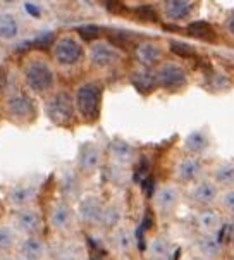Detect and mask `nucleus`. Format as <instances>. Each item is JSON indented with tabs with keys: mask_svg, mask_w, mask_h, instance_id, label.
Returning <instances> with one entry per match:
<instances>
[{
	"mask_svg": "<svg viewBox=\"0 0 234 260\" xmlns=\"http://www.w3.org/2000/svg\"><path fill=\"white\" fill-rule=\"evenodd\" d=\"M102 102V86L96 83H85L79 86L76 93V105L81 112V116L88 121H95L100 114Z\"/></svg>",
	"mask_w": 234,
	"mask_h": 260,
	"instance_id": "f257e3e1",
	"label": "nucleus"
},
{
	"mask_svg": "<svg viewBox=\"0 0 234 260\" xmlns=\"http://www.w3.org/2000/svg\"><path fill=\"white\" fill-rule=\"evenodd\" d=\"M45 111L52 122H55V124H59V126L69 124L74 117L73 99H71L65 91H60V93L54 95L45 104Z\"/></svg>",
	"mask_w": 234,
	"mask_h": 260,
	"instance_id": "f03ea898",
	"label": "nucleus"
},
{
	"mask_svg": "<svg viewBox=\"0 0 234 260\" xmlns=\"http://www.w3.org/2000/svg\"><path fill=\"white\" fill-rule=\"evenodd\" d=\"M24 74L28 86L35 91H38V93L47 91L52 86V83H54V73H52L48 64L43 62V60H31L26 66Z\"/></svg>",
	"mask_w": 234,
	"mask_h": 260,
	"instance_id": "7ed1b4c3",
	"label": "nucleus"
},
{
	"mask_svg": "<svg viewBox=\"0 0 234 260\" xmlns=\"http://www.w3.org/2000/svg\"><path fill=\"white\" fill-rule=\"evenodd\" d=\"M14 228L17 233L24 236H38V233L43 228V217L42 212L37 207H24L19 209L14 215Z\"/></svg>",
	"mask_w": 234,
	"mask_h": 260,
	"instance_id": "20e7f679",
	"label": "nucleus"
},
{
	"mask_svg": "<svg viewBox=\"0 0 234 260\" xmlns=\"http://www.w3.org/2000/svg\"><path fill=\"white\" fill-rule=\"evenodd\" d=\"M40 184L35 181H23L14 184L7 193L9 204L16 209H24V207H31L35 198L38 197Z\"/></svg>",
	"mask_w": 234,
	"mask_h": 260,
	"instance_id": "39448f33",
	"label": "nucleus"
},
{
	"mask_svg": "<svg viewBox=\"0 0 234 260\" xmlns=\"http://www.w3.org/2000/svg\"><path fill=\"white\" fill-rule=\"evenodd\" d=\"M47 245L40 236H26L16 250V260H47Z\"/></svg>",
	"mask_w": 234,
	"mask_h": 260,
	"instance_id": "423d86ee",
	"label": "nucleus"
},
{
	"mask_svg": "<svg viewBox=\"0 0 234 260\" xmlns=\"http://www.w3.org/2000/svg\"><path fill=\"white\" fill-rule=\"evenodd\" d=\"M157 83L167 90H178L186 85V73L178 64H164L157 71Z\"/></svg>",
	"mask_w": 234,
	"mask_h": 260,
	"instance_id": "0eeeda50",
	"label": "nucleus"
},
{
	"mask_svg": "<svg viewBox=\"0 0 234 260\" xmlns=\"http://www.w3.org/2000/svg\"><path fill=\"white\" fill-rule=\"evenodd\" d=\"M83 55V48L74 38L65 37L57 43L55 47V59L62 66H73L76 64Z\"/></svg>",
	"mask_w": 234,
	"mask_h": 260,
	"instance_id": "6e6552de",
	"label": "nucleus"
},
{
	"mask_svg": "<svg viewBox=\"0 0 234 260\" xmlns=\"http://www.w3.org/2000/svg\"><path fill=\"white\" fill-rule=\"evenodd\" d=\"M74 222V212L68 202H57L50 209V226L55 231H69Z\"/></svg>",
	"mask_w": 234,
	"mask_h": 260,
	"instance_id": "1a4fd4ad",
	"label": "nucleus"
},
{
	"mask_svg": "<svg viewBox=\"0 0 234 260\" xmlns=\"http://www.w3.org/2000/svg\"><path fill=\"white\" fill-rule=\"evenodd\" d=\"M7 111L17 121H29L35 114V107L28 96L17 93L7 100Z\"/></svg>",
	"mask_w": 234,
	"mask_h": 260,
	"instance_id": "9d476101",
	"label": "nucleus"
},
{
	"mask_svg": "<svg viewBox=\"0 0 234 260\" xmlns=\"http://www.w3.org/2000/svg\"><path fill=\"white\" fill-rule=\"evenodd\" d=\"M104 209L105 207L102 205V202L96 197H86L79 202L78 214L81 217V221H85L88 224H100Z\"/></svg>",
	"mask_w": 234,
	"mask_h": 260,
	"instance_id": "9b49d317",
	"label": "nucleus"
},
{
	"mask_svg": "<svg viewBox=\"0 0 234 260\" xmlns=\"http://www.w3.org/2000/svg\"><path fill=\"white\" fill-rule=\"evenodd\" d=\"M189 197H191V200L198 205H203V207L214 205L219 198L217 184L212 183V181H200L195 188L191 189Z\"/></svg>",
	"mask_w": 234,
	"mask_h": 260,
	"instance_id": "f8f14e48",
	"label": "nucleus"
},
{
	"mask_svg": "<svg viewBox=\"0 0 234 260\" xmlns=\"http://www.w3.org/2000/svg\"><path fill=\"white\" fill-rule=\"evenodd\" d=\"M153 202H155V207L158 212L162 214H169L174 210V207L178 205L179 202V191L176 186H162L157 189L155 197H153Z\"/></svg>",
	"mask_w": 234,
	"mask_h": 260,
	"instance_id": "ddd939ff",
	"label": "nucleus"
},
{
	"mask_svg": "<svg viewBox=\"0 0 234 260\" xmlns=\"http://www.w3.org/2000/svg\"><path fill=\"white\" fill-rule=\"evenodd\" d=\"M102 162V152L95 143L83 145L79 152V169L83 173H95Z\"/></svg>",
	"mask_w": 234,
	"mask_h": 260,
	"instance_id": "4468645a",
	"label": "nucleus"
},
{
	"mask_svg": "<svg viewBox=\"0 0 234 260\" xmlns=\"http://www.w3.org/2000/svg\"><path fill=\"white\" fill-rule=\"evenodd\" d=\"M202 171H203L202 162L198 160L196 157L183 158V160L178 164V167H176V174H178V178L184 183L196 181V179L202 176Z\"/></svg>",
	"mask_w": 234,
	"mask_h": 260,
	"instance_id": "2eb2a0df",
	"label": "nucleus"
},
{
	"mask_svg": "<svg viewBox=\"0 0 234 260\" xmlns=\"http://www.w3.org/2000/svg\"><path fill=\"white\" fill-rule=\"evenodd\" d=\"M117 59H119L117 52L110 45L96 43V45H93V48H91V62H93V66H96V68L112 66Z\"/></svg>",
	"mask_w": 234,
	"mask_h": 260,
	"instance_id": "dca6fc26",
	"label": "nucleus"
},
{
	"mask_svg": "<svg viewBox=\"0 0 234 260\" xmlns=\"http://www.w3.org/2000/svg\"><path fill=\"white\" fill-rule=\"evenodd\" d=\"M196 248L205 258H215L220 255V241L217 236L214 235H202L200 238L196 240Z\"/></svg>",
	"mask_w": 234,
	"mask_h": 260,
	"instance_id": "f3484780",
	"label": "nucleus"
},
{
	"mask_svg": "<svg viewBox=\"0 0 234 260\" xmlns=\"http://www.w3.org/2000/svg\"><path fill=\"white\" fill-rule=\"evenodd\" d=\"M196 226L202 229L203 235H214V233H217L222 228L220 226L219 214L214 212V210H202L196 215Z\"/></svg>",
	"mask_w": 234,
	"mask_h": 260,
	"instance_id": "a211bd4d",
	"label": "nucleus"
},
{
	"mask_svg": "<svg viewBox=\"0 0 234 260\" xmlns=\"http://www.w3.org/2000/svg\"><path fill=\"white\" fill-rule=\"evenodd\" d=\"M110 155H112L114 160L117 162V164L121 166H126L129 164L131 160H133V155H135V150L131 147L129 143L126 142H112L110 145Z\"/></svg>",
	"mask_w": 234,
	"mask_h": 260,
	"instance_id": "6ab92c4d",
	"label": "nucleus"
},
{
	"mask_svg": "<svg viewBox=\"0 0 234 260\" xmlns=\"http://www.w3.org/2000/svg\"><path fill=\"white\" fill-rule=\"evenodd\" d=\"M184 148L188 150L189 153H202L209 148V136H207L203 131L196 129L193 133H189L184 140Z\"/></svg>",
	"mask_w": 234,
	"mask_h": 260,
	"instance_id": "aec40b11",
	"label": "nucleus"
},
{
	"mask_svg": "<svg viewBox=\"0 0 234 260\" xmlns=\"http://www.w3.org/2000/svg\"><path fill=\"white\" fill-rule=\"evenodd\" d=\"M160 55H162V50L155 43H143V45H140L136 48V57H138L140 62L145 66H153L155 62H158Z\"/></svg>",
	"mask_w": 234,
	"mask_h": 260,
	"instance_id": "412c9836",
	"label": "nucleus"
},
{
	"mask_svg": "<svg viewBox=\"0 0 234 260\" xmlns=\"http://www.w3.org/2000/svg\"><path fill=\"white\" fill-rule=\"evenodd\" d=\"M131 81L141 93H148V91H152L155 88V85H158L157 74L150 71H135L133 76H131Z\"/></svg>",
	"mask_w": 234,
	"mask_h": 260,
	"instance_id": "4be33fe9",
	"label": "nucleus"
},
{
	"mask_svg": "<svg viewBox=\"0 0 234 260\" xmlns=\"http://www.w3.org/2000/svg\"><path fill=\"white\" fill-rule=\"evenodd\" d=\"M17 235L14 224H2L0 226V253H6L17 245Z\"/></svg>",
	"mask_w": 234,
	"mask_h": 260,
	"instance_id": "5701e85b",
	"label": "nucleus"
},
{
	"mask_svg": "<svg viewBox=\"0 0 234 260\" xmlns=\"http://www.w3.org/2000/svg\"><path fill=\"white\" fill-rule=\"evenodd\" d=\"M191 11V0H165V12L172 19H181Z\"/></svg>",
	"mask_w": 234,
	"mask_h": 260,
	"instance_id": "b1692460",
	"label": "nucleus"
},
{
	"mask_svg": "<svg viewBox=\"0 0 234 260\" xmlns=\"http://www.w3.org/2000/svg\"><path fill=\"white\" fill-rule=\"evenodd\" d=\"M214 181H215V184H222V186H232L234 184V164H229V162L219 164L214 169Z\"/></svg>",
	"mask_w": 234,
	"mask_h": 260,
	"instance_id": "393cba45",
	"label": "nucleus"
},
{
	"mask_svg": "<svg viewBox=\"0 0 234 260\" xmlns=\"http://www.w3.org/2000/svg\"><path fill=\"white\" fill-rule=\"evenodd\" d=\"M148 255L152 260H167L171 255V246L165 238H155L148 246Z\"/></svg>",
	"mask_w": 234,
	"mask_h": 260,
	"instance_id": "a878e982",
	"label": "nucleus"
},
{
	"mask_svg": "<svg viewBox=\"0 0 234 260\" xmlns=\"http://www.w3.org/2000/svg\"><path fill=\"white\" fill-rule=\"evenodd\" d=\"M78 191H79L78 178L71 171H65L62 178H60V193L64 195V198H74L78 197Z\"/></svg>",
	"mask_w": 234,
	"mask_h": 260,
	"instance_id": "bb28decb",
	"label": "nucleus"
},
{
	"mask_svg": "<svg viewBox=\"0 0 234 260\" xmlns=\"http://www.w3.org/2000/svg\"><path fill=\"white\" fill-rule=\"evenodd\" d=\"M135 241H136V236L131 235V231L126 228L117 229V233L114 235V245H116L117 250H121V252H129V250L133 248Z\"/></svg>",
	"mask_w": 234,
	"mask_h": 260,
	"instance_id": "cd10ccee",
	"label": "nucleus"
},
{
	"mask_svg": "<svg viewBox=\"0 0 234 260\" xmlns=\"http://www.w3.org/2000/svg\"><path fill=\"white\" fill-rule=\"evenodd\" d=\"M17 33V23L12 16H0V38L11 40Z\"/></svg>",
	"mask_w": 234,
	"mask_h": 260,
	"instance_id": "c85d7f7f",
	"label": "nucleus"
},
{
	"mask_svg": "<svg viewBox=\"0 0 234 260\" xmlns=\"http://www.w3.org/2000/svg\"><path fill=\"white\" fill-rule=\"evenodd\" d=\"M188 31H189L191 37H196V38H202V40H214L215 38L214 29L210 28V24L202 23V21L189 24L188 26Z\"/></svg>",
	"mask_w": 234,
	"mask_h": 260,
	"instance_id": "c756f323",
	"label": "nucleus"
},
{
	"mask_svg": "<svg viewBox=\"0 0 234 260\" xmlns=\"http://www.w3.org/2000/svg\"><path fill=\"white\" fill-rule=\"evenodd\" d=\"M119 219H121V212L116 205H109L104 209V214H102L100 219V226L104 228H114L119 224Z\"/></svg>",
	"mask_w": 234,
	"mask_h": 260,
	"instance_id": "7c9ffc66",
	"label": "nucleus"
},
{
	"mask_svg": "<svg viewBox=\"0 0 234 260\" xmlns=\"http://www.w3.org/2000/svg\"><path fill=\"white\" fill-rule=\"evenodd\" d=\"M148 171H150L148 160H147V158H141L140 164H138V171H136V174H135V179H136V181H138L140 184H143V183L150 178Z\"/></svg>",
	"mask_w": 234,
	"mask_h": 260,
	"instance_id": "2f4dec72",
	"label": "nucleus"
},
{
	"mask_svg": "<svg viewBox=\"0 0 234 260\" xmlns=\"http://www.w3.org/2000/svg\"><path fill=\"white\" fill-rule=\"evenodd\" d=\"M171 50L174 52V54L181 55V57H191V55H195V50H193L191 47L186 45V43H181V42H172L171 43Z\"/></svg>",
	"mask_w": 234,
	"mask_h": 260,
	"instance_id": "473e14b6",
	"label": "nucleus"
},
{
	"mask_svg": "<svg viewBox=\"0 0 234 260\" xmlns=\"http://www.w3.org/2000/svg\"><path fill=\"white\" fill-rule=\"evenodd\" d=\"M78 33L81 35V38H85V40L90 42V40H95L100 35V28H98V26H93V24L81 26V28H78Z\"/></svg>",
	"mask_w": 234,
	"mask_h": 260,
	"instance_id": "72a5a7b5",
	"label": "nucleus"
},
{
	"mask_svg": "<svg viewBox=\"0 0 234 260\" xmlns=\"http://www.w3.org/2000/svg\"><path fill=\"white\" fill-rule=\"evenodd\" d=\"M220 204H222V207L227 210L229 214L234 215V188L227 189V191L220 197Z\"/></svg>",
	"mask_w": 234,
	"mask_h": 260,
	"instance_id": "f704fd0d",
	"label": "nucleus"
},
{
	"mask_svg": "<svg viewBox=\"0 0 234 260\" xmlns=\"http://www.w3.org/2000/svg\"><path fill=\"white\" fill-rule=\"evenodd\" d=\"M52 43H54V33H42L40 37L35 38V42L31 45L38 47V48H45L48 45H52Z\"/></svg>",
	"mask_w": 234,
	"mask_h": 260,
	"instance_id": "c9c22d12",
	"label": "nucleus"
},
{
	"mask_svg": "<svg viewBox=\"0 0 234 260\" xmlns=\"http://www.w3.org/2000/svg\"><path fill=\"white\" fill-rule=\"evenodd\" d=\"M136 16L143 21H157V14L153 12V9L150 6H143V7L136 9Z\"/></svg>",
	"mask_w": 234,
	"mask_h": 260,
	"instance_id": "e433bc0d",
	"label": "nucleus"
},
{
	"mask_svg": "<svg viewBox=\"0 0 234 260\" xmlns=\"http://www.w3.org/2000/svg\"><path fill=\"white\" fill-rule=\"evenodd\" d=\"M55 260H79V257L73 252V250H65V252L57 255Z\"/></svg>",
	"mask_w": 234,
	"mask_h": 260,
	"instance_id": "4c0bfd02",
	"label": "nucleus"
},
{
	"mask_svg": "<svg viewBox=\"0 0 234 260\" xmlns=\"http://www.w3.org/2000/svg\"><path fill=\"white\" fill-rule=\"evenodd\" d=\"M26 11H28L29 14L35 16V17H40V11L35 6H31V4H26Z\"/></svg>",
	"mask_w": 234,
	"mask_h": 260,
	"instance_id": "58836bf2",
	"label": "nucleus"
},
{
	"mask_svg": "<svg viewBox=\"0 0 234 260\" xmlns=\"http://www.w3.org/2000/svg\"><path fill=\"white\" fill-rule=\"evenodd\" d=\"M0 260H16V258H12L11 255H7V253H2L0 255Z\"/></svg>",
	"mask_w": 234,
	"mask_h": 260,
	"instance_id": "ea45409f",
	"label": "nucleus"
},
{
	"mask_svg": "<svg viewBox=\"0 0 234 260\" xmlns=\"http://www.w3.org/2000/svg\"><path fill=\"white\" fill-rule=\"evenodd\" d=\"M229 29H231V31H232V35H234V17H232V19H231V23H229Z\"/></svg>",
	"mask_w": 234,
	"mask_h": 260,
	"instance_id": "a19ab883",
	"label": "nucleus"
}]
</instances>
